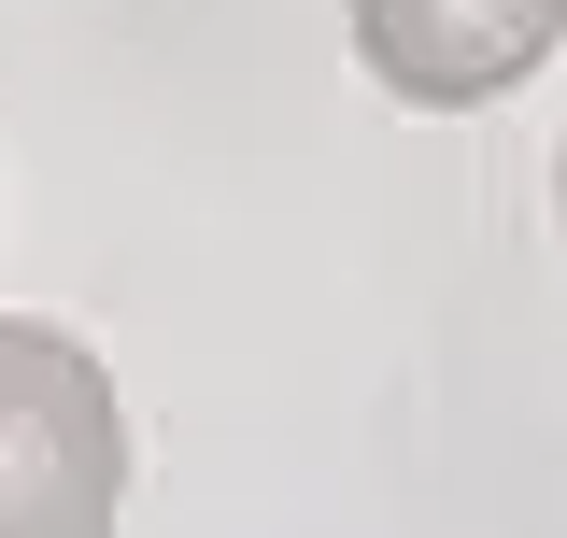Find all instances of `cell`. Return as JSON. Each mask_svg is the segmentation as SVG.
I'll return each mask as SVG.
<instances>
[{
    "label": "cell",
    "mask_w": 567,
    "mask_h": 538,
    "mask_svg": "<svg viewBox=\"0 0 567 538\" xmlns=\"http://www.w3.org/2000/svg\"><path fill=\"white\" fill-rule=\"evenodd\" d=\"M554 227H567V156H554Z\"/></svg>",
    "instance_id": "3"
},
{
    "label": "cell",
    "mask_w": 567,
    "mask_h": 538,
    "mask_svg": "<svg viewBox=\"0 0 567 538\" xmlns=\"http://www.w3.org/2000/svg\"><path fill=\"white\" fill-rule=\"evenodd\" d=\"M567 43V0H354V58L412 114H468Z\"/></svg>",
    "instance_id": "2"
},
{
    "label": "cell",
    "mask_w": 567,
    "mask_h": 538,
    "mask_svg": "<svg viewBox=\"0 0 567 538\" xmlns=\"http://www.w3.org/2000/svg\"><path fill=\"white\" fill-rule=\"evenodd\" d=\"M128 510L114 369L43 312H0V538H85Z\"/></svg>",
    "instance_id": "1"
}]
</instances>
